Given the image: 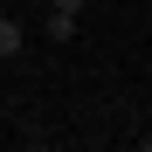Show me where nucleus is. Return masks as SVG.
<instances>
[{
	"mask_svg": "<svg viewBox=\"0 0 152 152\" xmlns=\"http://www.w3.org/2000/svg\"><path fill=\"white\" fill-rule=\"evenodd\" d=\"M145 145H152V138H145Z\"/></svg>",
	"mask_w": 152,
	"mask_h": 152,
	"instance_id": "7ed1b4c3",
	"label": "nucleus"
},
{
	"mask_svg": "<svg viewBox=\"0 0 152 152\" xmlns=\"http://www.w3.org/2000/svg\"><path fill=\"white\" fill-rule=\"evenodd\" d=\"M21 42H28V35H21V21L0 14V56H21Z\"/></svg>",
	"mask_w": 152,
	"mask_h": 152,
	"instance_id": "f257e3e1",
	"label": "nucleus"
},
{
	"mask_svg": "<svg viewBox=\"0 0 152 152\" xmlns=\"http://www.w3.org/2000/svg\"><path fill=\"white\" fill-rule=\"evenodd\" d=\"M48 7H56V14H83V0H48Z\"/></svg>",
	"mask_w": 152,
	"mask_h": 152,
	"instance_id": "f03ea898",
	"label": "nucleus"
}]
</instances>
